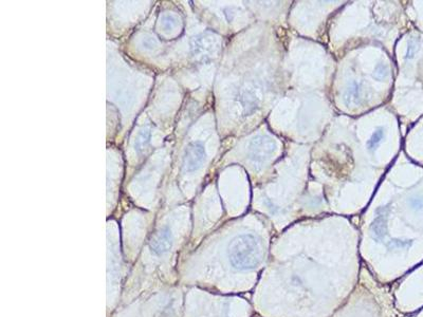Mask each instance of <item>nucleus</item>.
Masks as SVG:
<instances>
[{
  "mask_svg": "<svg viewBox=\"0 0 423 317\" xmlns=\"http://www.w3.org/2000/svg\"><path fill=\"white\" fill-rule=\"evenodd\" d=\"M274 144L271 140L266 137L254 138L250 145V158L253 162H263L273 152Z\"/></svg>",
  "mask_w": 423,
  "mask_h": 317,
  "instance_id": "3",
  "label": "nucleus"
},
{
  "mask_svg": "<svg viewBox=\"0 0 423 317\" xmlns=\"http://www.w3.org/2000/svg\"><path fill=\"white\" fill-rule=\"evenodd\" d=\"M361 96V88H360V84L357 83H352L351 86H349V88L347 89V91L345 92L344 95V100L346 105H351V104H355L357 105L359 103Z\"/></svg>",
  "mask_w": 423,
  "mask_h": 317,
  "instance_id": "4",
  "label": "nucleus"
},
{
  "mask_svg": "<svg viewBox=\"0 0 423 317\" xmlns=\"http://www.w3.org/2000/svg\"><path fill=\"white\" fill-rule=\"evenodd\" d=\"M419 50V43L416 39H411L409 43V47H408V53H407V58L411 60L415 56V54L417 53V51Z\"/></svg>",
  "mask_w": 423,
  "mask_h": 317,
  "instance_id": "7",
  "label": "nucleus"
},
{
  "mask_svg": "<svg viewBox=\"0 0 423 317\" xmlns=\"http://www.w3.org/2000/svg\"><path fill=\"white\" fill-rule=\"evenodd\" d=\"M411 205L415 208H422L423 207V199L422 198H413V199H411Z\"/></svg>",
  "mask_w": 423,
  "mask_h": 317,
  "instance_id": "8",
  "label": "nucleus"
},
{
  "mask_svg": "<svg viewBox=\"0 0 423 317\" xmlns=\"http://www.w3.org/2000/svg\"><path fill=\"white\" fill-rule=\"evenodd\" d=\"M389 73H390L389 67H387V66L384 65V64H379V65L376 67V69H375L374 76H375L377 80L382 81V80H384V78L387 77Z\"/></svg>",
  "mask_w": 423,
  "mask_h": 317,
  "instance_id": "6",
  "label": "nucleus"
},
{
  "mask_svg": "<svg viewBox=\"0 0 423 317\" xmlns=\"http://www.w3.org/2000/svg\"><path fill=\"white\" fill-rule=\"evenodd\" d=\"M205 158V150L201 143H190L184 153L183 167L186 171H195L202 165Z\"/></svg>",
  "mask_w": 423,
  "mask_h": 317,
  "instance_id": "2",
  "label": "nucleus"
},
{
  "mask_svg": "<svg viewBox=\"0 0 423 317\" xmlns=\"http://www.w3.org/2000/svg\"><path fill=\"white\" fill-rule=\"evenodd\" d=\"M228 255L233 266L238 269H251L260 260L259 242L252 235H241L232 240L228 246Z\"/></svg>",
  "mask_w": 423,
  "mask_h": 317,
  "instance_id": "1",
  "label": "nucleus"
},
{
  "mask_svg": "<svg viewBox=\"0 0 423 317\" xmlns=\"http://www.w3.org/2000/svg\"><path fill=\"white\" fill-rule=\"evenodd\" d=\"M383 136H384V130H383V128H378V129L374 132V134L372 135V137H370V138L368 140L367 147H368L370 150H374V149L381 143V141L383 140Z\"/></svg>",
  "mask_w": 423,
  "mask_h": 317,
  "instance_id": "5",
  "label": "nucleus"
}]
</instances>
